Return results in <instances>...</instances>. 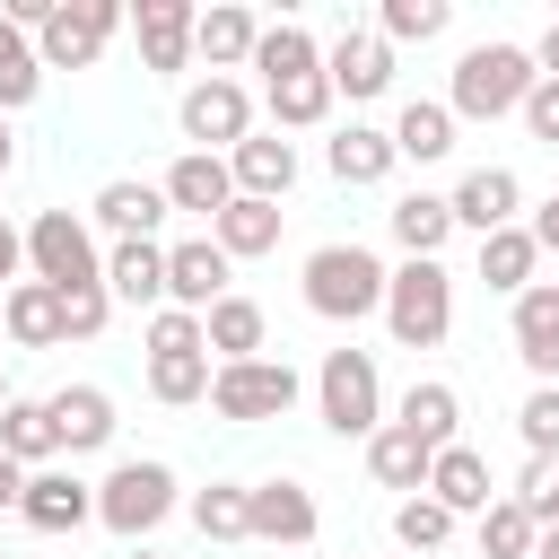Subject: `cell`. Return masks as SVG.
<instances>
[{
  "label": "cell",
  "instance_id": "e575fe53",
  "mask_svg": "<svg viewBox=\"0 0 559 559\" xmlns=\"http://www.w3.org/2000/svg\"><path fill=\"white\" fill-rule=\"evenodd\" d=\"M533 533H542V524H533V515H524L507 489H498V498L472 515V542H480V559H533Z\"/></svg>",
  "mask_w": 559,
  "mask_h": 559
},
{
  "label": "cell",
  "instance_id": "3957f363",
  "mask_svg": "<svg viewBox=\"0 0 559 559\" xmlns=\"http://www.w3.org/2000/svg\"><path fill=\"white\" fill-rule=\"evenodd\" d=\"M306 306L323 323H367L384 314V262L367 245H314L306 253Z\"/></svg>",
  "mask_w": 559,
  "mask_h": 559
},
{
  "label": "cell",
  "instance_id": "1f68e13d",
  "mask_svg": "<svg viewBox=\"0 0 559 559\" xmlns=\"http://www.w3.org/2000/svg\"><path fill=\"white\" fill-rule=\"evenodd\" d=\"M533 262H542V245L524 236V218H515V227H498V236H480V288L524 297V288H533Z\"/></svg>",
  "mask_w": 559,
  "mask_h": 559
},
{
  "label": "cell",
  "instance_id": "ba28073f",
  "mask_svg": "<svg viewBox=\"0 0 559 559\" xmlns=\"http://www.w3.org/2000/svg\"><path fill=\"white\" fill-rule=\"evenodd\" d=\"M122 9L114 0H52V17L35 26V61L44 70H96V52L114 44Z\"/></svg>",
  "mask_w": 559,
  "mask_h": 559
},
{
  "label": "cell",
  "instance_id": "cb8c5ba5",
  "mask_svg": "<svg viewBox=\"0 0 559 559\" xmlns=\"http://www.w3.org/2000/svg\"><path fill=\"white\" fill-rule=\"evenodd\" d=\"M201 349H218V367H236V358H262V349H271V323H262V306L227 288V297L201 314Z\"/></svg>",
  "mask_w": 559,
  "mask_h": 559
},
{
  "label": "cell",
  "instance_id": "30bf717a",
  "mask_svg": "<svg viewBox=\"0 0 559 559\" xmlns=\"http://www.w3.org/2000/svg\"><path fill=\"white\" fill-rule=\"evenodd\" d=\"M323 79H332V96L367 105V96L393 87V44H384L376 26H341V35L323 44Z\"/></svg>",
  "mask_w": 559,
  "mask_h": 559
},
{
  "label": "cell",
  "instance_id": "f6af8a7d",
  "mask_svg": "<svg viewBox=\"0 0 559 559\" xmlns=\"http://www.w3.org/2000/svg\"><path fill=\"white\" fill-rule=\"evenodd\" d=\"M105 314H114V297H105V288L61 297V341H96V332H105Z\"/></svg>",
  "mask_w": 559,
  "mask_h": 559
},
{
  "label": "cell",
  "instance_id": "83f0119b",
  "mask_svg": "<svg viewBox=\"0 0 559 559\" xmlns=\"http://www.w3.org/2000/svg\"><path fill=\"white\" fill-rule=\"evenodd\" d=\"M384 227H393V245H402L411 262H437L445 236H454V210H445V192H402V201L384 210Z\"/></svg>",
  "mask_w": 559,
  "mask_h": 559
},
{
  "label": "cell",
  "instance_id": "6da1fadb",
  "mask_svg": "<svg viewBox=\"0 0 559 559\" xmlns=\"http://www.w3.org/2000/svg\"><path fill=\"white\" fill-rule=\"evenodd\" d=\"M533 52L524 44H472L463 61H454V87H445V114L454 122H498V114H515L524 96H533Z\"/></svg>",
  "mask_w": 559,
  "mask_h": 559
},
{
  "label": "cell",
  "instance_id": "d590c367",
  "mask_svg": "<svg viewBox=\"0 0 559 559\" xmlns=\"http://www.w3.org/2000/svg\"><path fill=\"white\" fill-rule=\"evenodd\" d=\"M253 70H262V87H271V79H297V70H323V44H314L297 17H280V26H262Z\"/></svg>",
  "mask_w": 559,
  "mask_h": 559
},
{
  "label": "cell",
  "instance_id": "7402d4cb",
  "mask_svg": "<svg viewBox=\"0 0 559 559\" xmlns=\"http://www.w3.org/2000/svg\"><path fill=\"white\" fill-rule=\"evenodd\" d=\"M192 17H201L192 0H140V17H131L140 26V61L148 70H192Z\"/></svg>",
  "mask_w": 559,
  "mask_h": 559
},
{
  "label": "cell",
  "instance_id": "bcb514c9",
  "mask_svg": "<svg viewBox=\"0 0 559 559\" xmlns=\"http://www.w3.org/2000/svg\"><path fill=\"white\" fill-rule=\"evenodd\" d=\"M515 114H524V131H533V140H550V148H559V79H533V96H524Z\"/></svg>",
  "mask_w": 559,
  "mask_h": 559
},
{
  "label": "cell",
  "instance_id": "f5cc1de1",
  "mask_svg": "<svg viewBox=\"0 0 559 559\" xmlns=\"http://www.w3.org/2000/svg\"><path fill=\"white\" fill-rule=\"evenodd\" d=\"M17 166V131H9V114H0V175Z\"/></svg>",
  "mask_w": 559,
  "mask_h": 559
},
{
  "label": "cell",
  "instance_id": "d6a6232c",
  "mask_svg": "<svg viewBox=\"0 0 559 559\" xmlns=\"http://www.w3.org/2000/svg\"><path fill=\"white\" fill-rule=\"evenodd\" d=\"M0 454H9L17 472H44V463L61 454V437H52V411H44V402H17V393H9V411H0Z\"/></svg>",
  "mask_w": 559,
  "mask_h": 559
},
{
  "label": "cell",
  "instance_id": "8fae6325",
  "mask_svg": "<svg viewBox=\"0 0 559 559\" xmlns=\"http://www.w3.org/2000/svg\"><path fill=\"white\" fill-rule=\"evenodd\" d=\"M245 524H253V542H288V550L323 533L306 480H253V489H245Z\"/></svg>",
  "mask_w": 559,
  "mask_h": 559
},
{
  "label": "cell",
  "instance_id": "11a10c76",
  "mask_svg": "<svg viewBox=\"0 0 559 559\" xmlns=\"http://www.w3.org/2000/svg\"><path fill=\"white\" fill-rule=\"evenodd\" d=\"M131 559H157V550H131Z\"/></svg>",
  "mask_w": 559,
  "mask_h": 559
},
{
  "label": "cell",
  "instance_id": "4316f807",
  "mask_svg": "<svg viewBox=\"0 0 559 559\" xmlns=\"http://www.w3.org/2000/svg\"><path fill=\"white\" fill-rule=\"evenodd\" d=\"M323 166H332V183H384L402 157H393V131H376V122H349V131H332V148H323Z\"/></svg>",
  "mask_w": 559,
  "mask_h": 559
},
{
  "label": "cell",
  "instance_id": "ffe728a7",
  "mask_svg": "<svg viewBox=\"0 0 559 559\" xmlns=\"http://www.w3.org/2000/svg\"><path fill=\"white\" fill-rule=\"evenodd\" d=\"M105 297L114 306H166V245L131 236V245H105Z\"/></svg>",
  "mask_w": 559,
  "mask_h": 559
},
{
  "label": "cell",
  "instance_id": "8992f818",
  "mask_svg": "<svg viewBox=\"0 0 559 559\" xmlns=\"http://www.w3.org/2000/svg\"><path fill=\"white\" fill-rule=\"evenodd\" d=\"M314 411H323L332 437H376V428H384L376 349H323V367H314Z\"/></svg>",
  "mask_w": 559,
  "mask_h": 559
},
{
  "label": "cell",
  "instance_id": "8d00e7d4",
  "mask_svg": "<svg viewBox=\"0 0 559 559\" xmlns=\"http://www.w3.org/2000/svg\"><path fill=\"white\" fill-rule=\"evenodd\" d=\"M44 96V61H35V35H17L9 17H0V114H17V105H35Z\"/></svg>",
  "mask_w": 559,
  "mask_h": 559
},
{
  "label": "cell",
  "instance_id": "60d3db41",
  "mask_svg": "<svg viewBox=\"0 0 559 559\" xmlns=\"http://www.w3.org/2000/svg\"><path fill=\"white\" fill-rule=\"evenodd\" d=\"M393 542H402V550H445V542H454V515L419 489V498H402V507H393Z\"/></svg>",
  "mask_w": 559,
  "mask_h": 559
},
{
  "label": "cell",
  "instance_id": "44dd1931",
  "mask_svg": "<svg viewBox=\"0 0 559 559\" xmlns=\"http://www.w3.org/2000/svg\"><path fill=\"white\" fill-rule=\"evenodd\" d=\"M166 210H192V218H218L227 201H236V175H227V157H201V148H183L175 166H166Z\"/></svg>",
  "mask_w": 559,
  "mask_h": 559
},
{
  "label": "cell",
  "instance_id": "db71d44e",
  "mask_svg": "<svg viewBox=\"0 0 559 559\" xmlns=\"http://www.w3.org/2000/svg\"><path fill=\"white\" fill-rule=\"evenodd\" d=\"M0 411H9V384H0Z\"/></svg>",
  "mask_w": 559,
  "mask_h": 559
},
{
  "label": "cell",
  "instance_id": "e0dca14e",
  "mask_svg": "<svg viewBox=\"0 0 559 559\" xmlns=\"http://www.w3.org/2000/svg\"><path fill=\"white\" fill-rule=\"evenodd\" d=\"M515 358L533 384H559V280H533L515 297Z\"/></svg>",
  "mask_w": 559,
  "mask_h": 559
},
{
  "label": "cell",
  "instance_id": "4fadbf2b",
  "mask_svg": "<svg viewBox=\"0 0 559 559\" xmlns=\"http://www.w3.org/2000/svg\"><path fill=\"white\" fill-rule=\"evenodd\" d=\"M227 253L210 245V236H183V245H166V306H183V314H210L218 297H227Z\"/></svg>",
  "mask_w": 559,
  "mask_h": 559
},
{
  "label": "cell",
  "instance_id": "603a6c76",
  "mask_svg": "<svg viewBox=\"0 0 559 559\" xmlns=\"http://www.w3.org/2000/svg\"><path fill=\"white\" fill-rule=\"evenodd\" d=\"M280 218H288L280 201H253V192H236V201L210 218V245H218L227 262H253V253H271V245H280Z\"/></svg>",
  "mask_w": 559,
  "mask_h": 559
},
{
  "label": "cell",
  "instance_id": "f546056e",
  "mask_svg": "<svg viewBox=\"0 0 559 559\" xmlns=\"http://www.w3.org/2000/svg\"><path fill=\"white\" fill-rule=\"evenodd\" d=\"M393 157H411V166L454 157V114H445L437 96H411V105L393 114Z\"/></svg>",
  "mask_w": 559,
  "mask_h": 559
},
{
  "label": "cell",
  "instance_id": "7a4b0ae2",
  "mask_svg": "<svg viewBox=\"0 0 559 559\" xmlns=\"http://www.w3.org/2000/svg\"><path fill=\"white\" fill-rule=\"evenodd\" d=\"M26 280H44L52 297H79V288H105V245L79 210H35L26 218Z\"/></svg>",
  "mask_w": 559,
  "mask_h": 559
},
{
  "label": "cell",
  "instance_id": "ab89813d",
  "mask_svg": "<svg viewBox=\"0 0 559 559\" xmlns=\"http://www.w3.org/2000/svg\"><path fill=\"white\" fill-rule=\"evenodd\" d=\"M445 17H454L445 0H384L376 9V35L384 44H428V35H445Z\"/></svg>",
  "mask_w": 559,
  "mask_h": 559
},
{
  "label": "cell",
  "instance_id": "f907efd6",
  "mask_svg": "<svg viewBox=\"0 0 559 559\" xmlns=\"http://www.w3.org/2000/svg\"><path fill=\"white\" fill-rule=\"evenodd\" d=\"M17 498H26V472H17L9 454H0V507H17Z\"/></svg>",
  "mask_w": 559,
  "mask_h": 559
},
{
  "label": "cell",
  "instance_id": "5b68a950",
  "mask_svg": "<svg viewBox=\"0 0 559 559\" xmlns=\"http://www.w3.org/2000/svg\"><path fill=\"white\" fill-rule=\"evenodd\" d=\"M384 332L402 349H437L454 332V271L445 262H402L384 271Z\"/></svg>",
  "mask_w": 559,
  "mask_h": 559
},
{
  "label": "cell",
  "instance_id": "9a60e30c",
  "mask_svg": "<svg viewBox=\"0 0 559 559\" xmlns=\"http://www.w3.org/2000/svg\"><path fill=\"white\" fill-rule=\"evenodd\" d=\"M445 210H454V227H472V236H498V227H515V210H524V183H515L507 166H472V175L445 192Z\"/></svg>",
  "mask_w": 559,
  "mask_h": 559
},
{
  "label": "cell",
  "instance_id": "816d5d0a",
  "mask_svg": "<svg viewBox=\"0 0 559 559\" xmlns=\"http://www.w3.org/2000/svg\"><path fill=\"white\" fill-rule=\"evenodd\" d=\"M533 559H559V524H542V533H533Z\"/></svg>",
  "mask_w": 559,
  "mask_h": 559
},
{
  "label": "cell",
  "instance_id": "7dc6e473",
  "mask_svg": "<svg viewBox=\"0 0 559 559\" xmlns=\"http://www.w3.org/2000/svg\"><path fill=\"white\" fill-rule=\"evenodd\" d=\"M17 271H26V227H9V218H0V297L17 288Z\"/></svg>",
  "mask_w": 559,
  "mask_h": 559
},
{
  "label": "cell",
  "instance_id": "484cf974",
  "mask_svg": "<svg viewBox=\"0 0 559 559\" xmlns=\"http://www.w3.org/2000/svg\"><path fill=\"white\" fill-rule=\"evenodd\" d=\"M428 498H437V507H445V515L463 524V515H480V507H489L498 489H489V463H480V454H472V445L454 437V445H445V454L428 463Z\"/></svg>",
  "mask_w": 559,
  "mask_h": 559
},
{
  "label": "cell",
  "instance_id": "ee69618b",
  "mask_svg": "<svg viewBox=\"0 0 559 559\" xmlns=\"http://www.w3.org/2000/svg\"><path fill=\"white\" fill-rule=\"evenodd\" d=\"M183 349H201V314L157 306V314H148V358H183ZM201 358H210V349H201Z\"/></svg>",
  "mask_w": 559,
  "mask_h": 559
},
{
  "label": "cell",
  "instance_id": "d4e9b609",
  "mask_svg": "<svg viewBox=\"0 0 559 559\" xmlns=\"http://www.w3.org/2000/svg\"><path fill=\"white\" fill-rule=\"evenodd\" d=\"M393 428H411V437H419L428 454H445V445H454V428H463V393H454L445 376H419V384L402 393Z\"/></svg>",
  "mask_w": 559,
  "mask_h": 559
},
{
  "label": "cell",
  "instance_id": "9f6ffc18",
  "mask_svg": "<svg viewBox=\"0 0 559 559\" xmlns=\"http://www.w3.org/2000/svg\"><path fill=\"white\" fill-rule=\"evenodd\" d=\"M0 559H9V550H0Z\"/></svg>",
  "mask_w": 559,
  "mask_h": 559
},
{
  "label": "cell",
  "instance_id": "5bb4252c",
  "mask_svg": "<svg viewBox=\"0 0 559 559\" xmlns=\"http://www.w3.org/2000/svg\"><path fill=\"white\" fill-rule=\"evenodd\" d=\"M17 515L35 524V533H79V524H96V480H79V472H26V498H17Z\"/></svg>",
  "mask_w": 559,
  "mask_h": 559
},
{
  "label": "cell",
  "instance_id": "4dcf8cb0",
  "mask_svg": "<svg viewBox=\"0 0 559 559\" xmlns=\"http://www.w3.org/2000/svg\"><path fill=\"white\" fill-rule=\"evenodd\" d=\"M428 463H437V454H428L411 428H393V419L367 437V472H376V489H411V498H419V489H428Z\"/></svg>",
  "mask_w": 559,
  "mask_h": 559
},
{
  "label": "cell",
  "instance_id": "f35d334b",
  "mask_svg": "<svg viewBox=\"0 0 559 559\" xmlns=\"http://www.w3.org/2000/svg\"><path fill=\"white\" fill-rule=\"evenodd\" d=\"M148 393H157L166 411L210 402V358H201V349H183V358H148Z\"/></svg>",
  "mask_w": 559,
  "mask_h": 559
},
{
  "label": "cell",
  "instance_id": "277c9868",
  "mask_svg": "<svg viewBox=\"0 0 559 559\" xmlns=\"http://www.w3.org/2000/svg\"><path fill=\"white\" fill-rule=\"evenodd\" d=\"M175 507H183V489H175V472H166L157 454H131V463H114V472L96 480V524L122 533V542H148Z\"/></svg>",
  "mask_w": 559,
  "mask_h": 559
},
{
  "label": "cell",
  "instance_id": "f1b7e54d",
  "mask_svg": "<svg viewBox=\"0 0 559 559\" xmlns=\"http://www.w3.org/2000/svg\"><path fill=\"white\" fill-rule=\"evenodd\" d=\"M0 332H9L17 349H61V297H52L44 280H17V288L0 297Z\"/></svg>",
  "mask_w": 559,
  "mask_h": 559
},
{
  "label": "cell",
  "instance_id": "2e32d148",
  "mask_svg": "<svg viewBox=\"0 0 559 559\" xmlns=\"http://www.w3.org/2000/svg\"><path fill=\"white\" fill-rule=\"evenodd\" d=\"M44 411H52L61 454H96V445H114V428H122L105 384H61V393H44Z\"/></svg>",
  "mask_w": 559,
  "mask_h": 559
},
{
  "label": "cell",
  "instance_id": "9c48e42d",
  "mask_svg": "<svg viewBox=\"0 0 559 559\" xmlns=\"http://www.w3.org/2000/svg\"><path fill=\"white\" fill-rule=\"evenodd\" d=\"M175 122H183V140H192L201 157H227V148L253 131V96H245V79H192L183 105H175Z\"/></svg>",
  "mask_w": 559,
  "mask_h": 559
},
{
  "label": "cell",
  "instance_id": "681fc988",
  "mask_svg": "<svg viewBox=\"0 0 559 559\" xmlns=\"http://www.w3.org/2000/svg\"><path fill=\"white\" fill-rule=\"evenodd\" d=\"M533 70H542V79H559V17L542 26V44H533Z\"/></svg>",
  "mask_w": 559,
  "mask_h": 559
},
{
  "label": "cell",
  "instance_id": "ac0fdd59",
  "mask_svg": "<svg viewBox=\"0 0 559 559\" xmlns=\"http://www.w3.org/2000/svg\"><path fill=\"white\" fill-rule=\"evenodd\" d=\"M253 44H262V17H253V9H236V0H218V9H201V17H192V52L210 61V79L253 70Z\"/></svg>",
  "mask_w": 559,
  "mask_h": 559
},
{
  "label": "cell",
  "instance_id": "7bdbcfd3",
  "mask_svg": "<svg viewBox=\"0 0 559 559\" xmlns=\"http://www.w3.org/2000/svg\"><path fill=\"white\" fill-rule=\"evenodd\" d=\"M515 428H524V454H559V384H533Z\"/></svg>",
  "mask_w": 559,
  "mask_h": 559
},
{
  "label": "cell",
  "instance_id": "52a82bcc",
  "mask_svg": "<svg viewBox=\"0 0 559 559\" xmlns=\"http://www.w3.org/2000/svg\"><path fill=\"white\" fill-rule=\"evenodd\" d=\"M297 393H306V384H297L288 358H236V367H210V411H218V419H245V428H253V419H288Z\"/></svg>",
  "mask_w": 559,
  "mask_h": 559
},
{
  "label": "cell",
  "instance_id": "7c38bea8",
  "mask_svg": "<svg viewBox=\"0 0 559 559\" xmlns=\"http://www.w3.org/2000/svg\"><path fill=\"white\" fill-rule=\"evenodd\" d=\"M87 227H105L114 245H131V236H148V245H157V227H166V192H157V183H140V175H114V183H96Z\"/></svg>",
  "mask_w": 559,
  "mask_h": 559
},
{
  "label": "cell",
  "instance_id": "836d02e7",
  "mask_svg": "<svg viewBox=\"0 0 559 559\" xmlns=\"http://www.w3.org/2000/svg\"><path fill=\"white\" fill-rule=\"evenodd\" d=\"M262 105H271V122H280V131H314V122H332V79H323V70L271 79V87H262Z\"/></svg>",
  "mask_w": 559,
  "mask_h": 559
},
{
  "label": "cell",
  "instance_id": "c3c4849f",
  "mask_svg": "<svg viewBox=\"0 0 559 559\" xmlns=\"http://www.w3.org/2000/svg\"><path fill=\"white\" fill-rule=\"evenodd\" d=\"M524 236H533V245H542V253H559V192H550V201H542V210H533V227H524Z\"/></svg>",
  "mask_w": 559,
  "mask_h": 559
},
{
  "label": "cell",
  "instance_id": "d6986e66",
  "mask_svg": "<svg viewBox=\"0 0 559 559\" xmlns=\"http://www.w3.org/2000/svg\"><path fill=\"white\" fill-rule=\"evenodd\" d=\"M227 175H236V192H253V201H288V183H297V140L245 131V140L227 148Z\"/></svg>",
  "mask_w": 559,
  "mask_h": 559
},
{
  "label": "cell",
  "instance_id": "74e56055",
  "mask_svg": "<svg viewBox=\"0 0 559 559\" xmlns=\"http://www.w3.org/2000/svg\"><path fill=\"white\" fill-rule=\"evenodd\" d=\"M192 524H201V542H253V524H245V489H236V480L192 489Z\"/></svg>",
  "mask_w": 559,
  "mask_h": 559
},
{
  "label": "cell",
  "instance_id": "b9f144b4",
  "mask_svg": "<svg viewBox=\"0 0 559 559\" xmlns=\"http://www.w3.org/2000/svg\"><path fill=\"white\" fill-rule=\"evenodd\" d=\"M533 524H559V454H524V472H515V489H507Z\"/></svg>",
  "mask_w": 559,
  "mask_h": 559
}]
</instances>
